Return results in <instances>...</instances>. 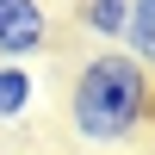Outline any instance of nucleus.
Wrapping results in <instances>:
<instances>
[{
	"label": "nucleus",
	"instance_id": "obj_1",
	"mask_svg": "<svg viewBox=\"0 0 155 155\" xmlns=\"http://www.w3.org/2000/svg\"><path fill=\"white\" fill-rule=\"evenodd\" d=\"M155 124V74L124 50H93L68 81V137L87 149H124Z\"/></svg>",
	"mask_w": 155,
	"mask_h": 155
},
{
	"label": "nucleus",
	"instance_id": "obj_2",
	"mask_svg": "<svg viewBox=\"0 0 155 155\" xmlns=\"http://www.w3.org/2000/svg\"><path fill=\"white\" fill-rule=\"evenodd\" d=\"M50 44H56V25L44 0H0V62H31Z\"/></svg>",
	"mask_w": 155,
	"mask_h": 155
},
{
	"label": "nucleus",
	"instance_id": "obj_3",
	"mask_svg": "<svg viewBox=\"0 0 155 155\" xmlns=\"http://www.w3.org/2000/svg\"><path fill=\"white\" fill-rule=\"evenodd\" d=\"M124 25H130V0H74V31L93 37L99 50H118Z\"/></svg>",
	"mask_w": 155,
	"mask_h": 155
},
{
	"label": "nucleus",
	"instance_id": "obj_4",
	"mask_svg": "<svg viewBox=\"0 0 155 155\" xmlns=\"http://www.w3.org/2000/svg\"><path fill=\"white\" fill-rule=\"evenodd\" d=\"M31 99H37V74L25 62H0V124H25Z\"/></svg>",
	"mask_w": 155,
	"mask_h": 155
},
{
	"label": "nucleus",
	"instance_id": "obj_5",
	"mask_svg": "<svg viewBox=\"0 0 155 155\" xmlns=\"http://www.w3.org/2000/svg\"><path fill=\"white\" fill-rule=\"evenodd\" d=\"M124 56H137L155 74V0H130V25H124Z\"/></svg>",
	"mask_w": 155,
	"mask_h": 155
}]
</instances>
